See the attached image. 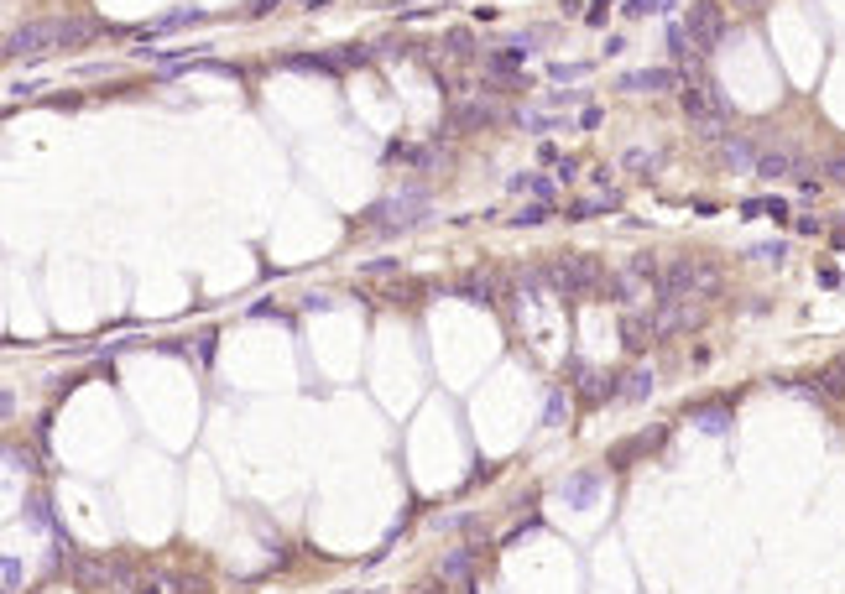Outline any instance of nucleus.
<instances>
[{
    "label": "nucleus",
    "instance_id": "1",
    "mask_svg": "<svg viewBox=\"0 0 845 594\" xmlns=\"http://www.w3.org/2000/svg\"><path fill=\"white\" fill-rule=\"evenodd\" d=\"M94 42V21L84 16H53V21H27V27L5 31V58H42L58 47H84Z\"/></svg>",
    "mask_w": 845,
    "mask_h": 594
},
{
    "label": "nucleus",
    "instance_id": "2",
    "mask_svg": "<svg viewBox=\"0 0 845 594\" xmlns=\"http://www.w3.org/2000/svg\"><path fill=\"white\" fill-rule=\"evenodd\" d=\"M684 115H689V125H695L704 141H715V147L725 141L730 105H725L721 84H689V89H684Z\"/></svg>",
    "mask_w": 845,
    "mask_h": 594
},
{
    "label": "nucleus",
    "instance_id": "3",
    "mask_svg": "<svg viewBox=\"0 0 845 594\" xmlns=\"http://www.w3.org/2000/svg\"><path fill=\"white\" fill-rule=\"evenodd\" d=\"M422 214H428V193H422V188H407V193H392L387 204L371 208V214H365V225H371V230H381V235H397V230L422 225Z\"/></svg>",
    "mask_w": 845,
    "mask_h": 594
},
{
    "label": "nucleus",
    "instance_id": "4",
    "mask_svg": "<svg viewBox=\"0 0 845 594\" xmlns=\"http://www.w3.org/2000/svg\"><path fill=\"white\" fill-rule=\"evenodd\" d=\"M548 282H553L564 297H585V293H595V287L605 282V267L590 256V250H574V256H559V261H553Z\"/></svg>",
    "mask_w": 845,
    "mask_h": 594
},
{
    "label": "nucleus",
    "instance_id": "5",
    "mask_svg": "<svg viewBox=\"0 0 845 594\" xmlns=\"http://www.w3.org/2000/svg\"><path fill=\"white\" fill-rule=\"evenodd\" d=\"M715 287H721V271L710 261H673V267H663L668 297H710Z\"/></svg>",
    "mask_w": 845,
    "mask_h": 594
},
{
    "label": "nucleus",
    "instance_id": "6",
    "mask_svg": "<svg viewBox=\"0 0 845 594\" xmlns=\"http://www.w3.org/2000/svg\"><path fill=\"white\" fill-rule=\"evenodd\" d=\"M684 31H689V42H695L699 58H710V53L721 47V37H725V11L715 5V0H695L689 16H684Z\"/></svg>",
    "mask_w": 845,
    "mask_h": 594
},
{
    "label": "nucleus",
    "instance_id": "7",
    "mask_svg": "<svg viewBox=\"0 0 845 594\" xmlns=\"http://www.w3.org/2000/svg\"><path fill=\"white\" fill-rule=\"evenodd\" d=\"M616 89L627 94H663V89H679V68H636V73H621Z\"/></svg>",
    "mask_w": 845,
    "mask_h": 594
},
{
    "label": "nucleus",
    "instance_id": "8",
    "mask_svg": "<svg viewBox=\"0 0 845 594\" xmlns=\"http://www.w3.org/2000/svg\"><path fill=\"white\" fill-rule=\"evenodd\" d=\"M721 162L730 167V173H752V178H756L762 147H756V141H747V136H725V141H721Z\"/></svg>",
    "mask_w": 845,
    "mask_h": 594
},
{
    "label": "nucleus",
    "instance_id": "9",
    "mask_svg": "<svg viewBox=\"0 0 845 594\" xmlns=\"http://www.w3.org/2000/svg\"><path fill=\"white\" fill-rule=\"evenodd\" d=\"M804 162H798V151H762V162H756V178L778 182V178H793Z\"/></svg>",
    "mask_w": 845,
    "mask_h": 594
},
{
    "label": "nucleus",
    "instance_id": "10",
    "mask_svg": "<svg viewBox=\"0 0 845 594\" xmlns=\"http://www.w3.org/2000/svg\"><path fill=\"white\" fill-rule=\"evenodd\" d=\"M491 120V105L475 99V105H454L449 110V131H470V125H485Z\"/></svg>",
    "mask_w": 845,
    "mask_h": 594
},
{
    "label": "nucleus",
    "instance_id": "11",
    "mask_svg": "<svg viewBox=\"0 0 845 594\" xmlns=\"http://www.w3.org/2000/svg\"><path fill=\"white\" fill-rule=\"evenodd\" d=\"M459 297H465V302H485V308H491V302H496V282H491V276H470V282H459Z\"/></svg>",
    "mask_w": 845,
    "mask_h": 594
},
{
    "label": "nucleus",
    "instance_id": "12",
    "mask_svg": "<svg viewBox=\"0 0 845 594\" xmlns=\"http://www.w3.org/2000/svg\"><path fill=\"white\" fill-rule=\"evenodd\" d=\"M653 334H658V328H653V313H647V318H627V350H647V339H653Z\"/></svg>",
    "mask_w": 845,
    "mask_h": 594
},
{
    "label": "nucleus",
    "instance_id": "13",
    "mask_svg": "<svg viewBox=\"0 0 845 594\" xmlns=\"http://www.w3.org/2000/svg\"><path fill=\"white\" fill-rule=\"evenodd\" d=\"M595 490H601V475H579V479H569V485H564V496H569L574 505H579V501H590Z\"/></svg>",
    "mask_w": 845,
    "mask_h": 594
},
{
    "label": "nucleus",
    "instance_id": "14",
    "mask_svg": "<svg viewBox=\"0 0 845 594\" xmlns=\"http://www.w3.org/2000/svg\"><path fill=\"white\" fill-rule=\"evenodd\" d=\"M621 396H627V402L653 396V376H647V370H632V376H627V386H621Z\"/></svg>",
    "mask_w": 845,
    "mask_h": 594
},
{
    "label": "nucleus",
    "instance_id": "15",
    "mask_svg": "<svg viewBox=\"0 0 845 594\" xmlns=\"http://www.w3.org/2000/svg\"><path fill=\"white\" fill-rule=\"evenodd\" d=\"M512 193H533V199L543 204L548 193H553V182H548V178H533V173H527V178H512Z\"/></svg>",
    "mask_w": 845,
    "mask_h": 594
},
{
    "label": "nucleus",
    "instance_id": "16",
    "mask_svg": "<svg viewBox=\"0 0 845 594\" xmlns=\"http://www.w3.org/2000/svg\"><path fill=\"white\" fill-rule=\"evenodd\" d=\"M616 204V193H601V199H579V204H569V219H590V214H601V208Z\"/></svg>",
    "mask_w": 845,
    "mask_h": 594
},
{
    "label": "nucleus",
    "instance_id": "17",
    "mask_svg": "<svg viewBox=\"0 0 845 594\" xmlns=\"http://www.w3.org/2000/svg\"><path fill=\"white\" fill-rule=\"evenodd\" d=\"M548 214H553V208H548V204H527V208H522V214H512V225H516V230H527V225H543Z\"/></svg>",
    "mask_w": 845,
    "mask_h": 594
},
{
    "label": "nucleus",
    "instance_id": "18",
    "mask_svg": "<svg viewBox=\"0 0 845 594\" xmlns=\"http://www.w3.org/2000/svg\"><path fill=\"white\" fill-rule=\"evenodd\" d=\"M658 162H663V151H627V167H632V173H647V167L658 173Z\"/></svg>",
    "mask_w": 845,
    "mask_h": 594
},
{
    "label": "nucleus",
    "instance_id": "19",
    "mask_svg": "<svg viewBox=\"0 0 845 594\" xmlns=\"http://www.w3.org/2000/svg\"><path fill=\"white\" fill-rule=\"evenodd\" d=\"M287 68H298V73H329L334 63H329V58H303V53H293V58H287Z\"/></svg>",
    "mask_w": 845,
    "mask_h": 594
},
{
    "label": "nucleus",
    "instance_id": "20",
    "mask_svg": "<svg viewBox=\"0 0 845 594\" xmlns=\"http://www.w3.org/2000/svg\"><path fill=\"white\" fill-rule=\"evenodd\" d=\"M668 47H673V58H699V53H695V42H689V31H684V27H673V37H668Z\"/></svg>",
    "mask_w": 845,
    "mask_h": 594
},
{
    "label": "nucleus",
    "instance_id": "21",
    "mask_svg": "<svg viewBox=\"0 0 845 594\" xmlns=\"http://www.w3.org/2000/svg\"><path fill=\"white\" fill-rule=\"evenodd\" d=\"M695 422L710 433H725V407H704V412H695Z\"/></svg>",
    "mask_w": 845,
    "mask_h": 594
},
{
    "label": "nucleus",
    "instance_id": "22",
    "mask_svg": "<svg viewBox=\"0 0 845 594\" xmlns=\"http://www.w3.org/2000/svg\"><path fill=\"white\" fill-rule=\"evenodd\" d=\"M756 261H783V240H762V245H752Z\"/></svg>",
    "mask_w": 845,
    "mask_h": 594
},
{
    "label": "nucleus",
    "instance_id": "23",
    "mask_svg": "<svg viewBox=\"0 0 845 594\" xmlns=\"http://www.w3.org/2000/svg\"><path fill=\"white\" fill-rule=\"evenodd\" d=\"M590 63H553V79H585Z\"/></svg>",
    "mask_w": 845,
    "mask_h": 594
},
{
    "label": "nucleus",
    "instance_id": "24",
    "mask_svg": "<svg viewBox=\"0 0 845 594\" xmlns=\"http://www.w3.org/2000/svg\"><path fill=\"white\" fill-rule=\"evenodd\" d=\"M444 573H449V579H465V573H470V553H454L449 564H444Z\"/></svg>",
    "mask_w": 845,
    "mask_h": 594
},
{
    "label": "nucleus",
    "instance_id": "25",
    "mask_svg": "<svg viewBox=\"0 0 845 594\" xmlns=\"http://www.w3.org/2000/svg\"><path fill=\"white\" fill-rule=\"evenodd\" d=\"M365 276H392V271H397V261H387V256H381V261H365Z\"/></svg>",
    "mask_w": 845,
    "mask_h": 594
},
{
    "label": "nucleus",
    "instance_id": "26",
    "mask_svg": "<svg viewBox=\"0 0 845 594\" xmlns=\"http://www.w3.org/2000/svg\"><path fill=\"white\" fill-rule=\"evenodd\" d=\"M0 573H5V590H16V584H21V564H16V558H5Z\"/></svg>",
    "mask_w": 845,
    "mask_h": 594
},
{
    "label": "nucleus",
    "instance_id": "27",
    "mask_svg": "<svg viewBox=\"0 0 845 594\" xmlns=\"http://www.w3.org/2000/svg\"><path fill=\"white\" fill-rule=\"evenodd\" d=\"M449 53H454V58H465V53H470V37H465V31H449Z\"/></svg>",
    "mask_w": 845,
    "mask_h": 594
},
{
    "label": "nucleus",
    "instance_id": "28",
    "mask_svg": "<svg viewBox=\"0 0 845 594\" xmlns=\"http://www.w3.org/2000/svg\"><path fill=\"white\" fill-rule=\"evenodd\" d=\"M627 11H636V16H647V11H668V0H632Z\"/></svg>",
    "mask_w": 845,
    "mask_h": 594
},
{
    "label": "nucleus",
    "instance_id": "29",
    "mask_svg": "<svg viewBox=\"0 0 845 594\" xmlns=\"http://www.w3.org/2000/svg\"><path fill=\"white\" fill-rule=\"evenodd\" d=\"M767 219H788V204H783V199H767Z\"/></svg>",
    "mask_w": 845,
    "mask_h": 594
},
{
    "label": "nucleus",
    "instance_id": "30",
    "mask_svg": "<svg viewBox=\"0 0 845 594\" xmlns=\"http://www.w3.org/2000/svg\"><path fill=\"white\" fill-rule=\"evenodd\" d=\"M824 173H830L835 182H845V157H830V167H824Z\"/></svg>",
    "mask_w": 845,
    "mask_h": 594
},
{
    "label": "nucleus",
    "instance_id": "31",
    "mask_svg": "<svg viewBox=\"0 0 845 594\" xmlns=\"http://www.w3.org/2000/svg\"><path fill=\"white\" fill-rule=\"evenodd\" d=\"M736 5H741V11H762V0H736Z\"/></svg>",
    "mask_w": 845,
    "mask_h": 594
},
{
    "label": "nucleus",
    "instance_id": "32",
    "mask_svg": "<svg viewBox=\"0 0 845 594\" xmlns=\"http://www.w3.org/2000/svg\"><path fill=\"white\" fill-rule=\"evenodd\" d=\"M303 5H324V0H303Z\"/></svg>",
    "mask_w": 845,
    "mask_h": 594
}]
</instances>
